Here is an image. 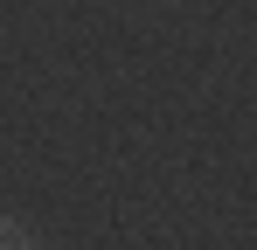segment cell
Masks as SVG:
<instances>
[{
    "instance_id": "1",
    "label": "cell",
    "mask_w": 257,
    "mask_h": 250,
    "mask_svg": "<svg viewBox=\"0 0 257 250\" xmlns=\"http://www.w3.org/2000/svg\"><path fill=\"white\" fill-rule=\"evenodd\" d=\"M28 243H35V236L21 229V215H7V208H0V250H28Z\"/></svg>"
}]
</instances>
